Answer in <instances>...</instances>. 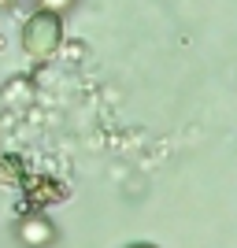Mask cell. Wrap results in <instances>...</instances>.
<instances>
[{
	"mask_svg": "<svg viewBox=\"0 0 237 248\" xmlns=\"http://www.w3.org/2000/svg\"><path fill=\"white\" fill-rule=\"evenodd\" d=\"M22 45L33 56H48L60 45V15L52 11H37L30 22H26V33H22Z\"/></svg>",
	"mask_w": 237,
	"mask_h": 248,
	"instance_id": "cell-1",
	"label": "cell"
},
{
	"mask_svg": "<svg viewBox=\"0 0 237 248\" xmlns=\"http://www.w3.org/2000/svg\"><path fill=\"white\" fill-rule=\"evenodd\" d=\"M19 241L26 248H45V245H52V237H56V230H52V222L45 215H30V218H22L19 222Z\"/></svg>",
	"mask_w": 237,
	"mask_h": 248,
	"instance_id": "cell-2",
	"label": "cell"
},
{
	"mask_svg": "<svg viewBox=\"0 0 237 248\" xmlns=\"http://www.w3.org/2000/svg\"><path fill=\"white\" fill-rule=\"evenodd\" d=\"M37 4V11H52V15H63V11L71 8L74 0H33Z\"/></svg>",
	"mask_w": 237,
	"mask_h": 248,
	"instance_id": "cell-3",
	"label": "cell"
},
{
	"mask_svg": "<svg viewBox=\"0 0 237 248\" xmlns=\"http://www.w3.org/2000/svg\"><path fill=\"white\" fill-rule=\"evenodd\" d=\"M134 248H152V245H134Z\"/></svg>",
	"mask_w": 237,
	"mask_h": 248,
	"instance_id": "cell-4",
	"label": "cell"
}]
</instances>
